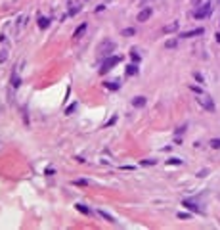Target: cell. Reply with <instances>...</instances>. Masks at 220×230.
<instances>
[{
    "instance_id": "obj_1",
    "label": "cell",
    "mask_w": 220,
    "mask_h": 230,
    "mask_svg": "<svg viewBox=\"0 0 220 230\" xmlns=\"http://www.w3.org/2000/svg\"><path fill=\"white\" fill-rule=\"evenodd\" d=\"M119 61H121V56H107L105 60H103L102 67H99V73H107L113 69V65H117Z\"/></svg>"
},
{
    "instance_id": "obj_2",
    "label": "cell",
    "mask_w": 220,
    "mask_h": 230,
    "mask_svg": "<svg viewBox=\"0 0 220 230\" xmlns=\"http://www.w3.org/2000/svg\"><path fill=\"white\" fill-rule=\"evenodd\" d=\"M197 104L201 107H205L207 111H214L216 109V106H214V102H212V98H209V96H205V94H197Z\"/></svg>"
},
{
    "instance_id": "obj_3",
    "label": "cell",
    "mask_w": 220,
    "mask_h": 230,
    "mask_svg": "<svg viewBox=\"0 0 220 230\" xmlns=\"http://www.w3.org/2000/svg\"><path fill=\"white\" fill-rule=\"evenodd\" d=\"M211 12H212V6H211V4H203V6L199 8L193 15H195V19H203V17H207V15H211Z\"/></svg>"
},
{
    "instance_id": "obj_4",
    "label": "cell",
    "mask_w": 220,
    "mask_h": 230,
    "mask_svg": "<svg viewBox=\"0 0 220 230\" xmlns=\"http://www.w3.org/2000/svg\"><path fill=\"white\" fill-rule=\"evenodd\" d=\"M203 33H205V29H203V27H197V29H191V31L182 33L180 36H182V39H193V36H199V35H203Z\"/></svg>"
},
{
    "instance_id": "obj_5",
    "label": "cell",
    "mask_w": 220,
    "mask_h": 230,
    "mask_svg": "<svg viewBox=\"0 0 220 230\" xmlns=\"http://www.w3.org/2000/svg\"><path fill=\"white\" fill-rule=\"evenodd\" d=\"M151 14H153V10H151V8H145V10H142V12L138 14V17H136V19L144 23V21H148V19L151 17Z\"/></svg>"
},
{
    "instance_id": "obj_6",
    "label": "cell",
    "mask_w": 220,
    "mask_h": 230,
    "mask_svg": "<svg viewBox=\"0 0 220 230\" xmlns=\"http://www.w3.org/2000/svg\"><path fill=\"white\" fill-rule=\"evenodd\" d=\"M182 205H184L186 209H190V211H193V213H201V209H199L195 203H191V201H188V200H184L182 201Z\"/></svg>"
},
{
    "instance_id": "obj_7",
    "label": "cell",
    "mask_w": 220,
    "mask_h": 230,
    "mask_svg": "<svg viewBox=\"0 0 220 230\" xmlns=\"http://www.w3.org/2000/svg\"><path fill=\"white\" fill-rule=\"evenodd\" d=\"M145 102H148V100H145V96H136L134 100H132L134 107H144V106H145Z\"/></svg>"
},
{
    "instance_id": "obj_8",
    "label": "cell",
    "mask_w": 220,
    "mask_h": 230,
    "mask_svg": "<svg viewBox=\"0 0 220 230\" xmlns=\"http://www.w3.org/2000/svg\"><path fill=\"white\" fill-rule=\"evenodd\" d=\"M75 207H77V211H81V213H82V215H88V217L92 215V209H90V207H86V205H82V203H77Z\"/></svg>"
},
{
    "instance_id": "obj_9",
    "label": "cell",
    "mask_w": 220,
    "mask_h": 230,
    "mask_svg": "<svg viewBox=\"0 0 220 230\" xmlns=\"http://www.w3.org/2000/svg\"><path fill=\"white\" fill-rule=\"evenodd\" d=\"M84 31H86V23H81V25L75 29V33H73V39H81V35L84 33Z\"/></svg>"
},
{
    "instance_id": "obj_10",
    "label": "cell",
    "mask_w": 220,
    "mask_h": 230,
    "mask_svg": "<svg viewBox=\"0 0 220 230\" xmlns=\"http://www.w3.org/2000/svg\"><path fill=\"white\" fill-rule=\"evenodd\" d=\"M103 86L109 88V90H117V88H121V82L119 81H107V82H103Z\"/></svg>"
},
{
    "instance_id": "obj_11",
    "label": "cell",
    "mask_w": 220,
    "mask_h": 230,
    "mask_svg": "<svg viewBox=\"0 0 220 230\" xmlns=\"http://www.w3.org/2000/svg\"><path fill=\"white\" fill-rule=\"evenodd\" d=\"M98 215H99V217H102V219H105V221H107V222H115V219H113L111 215H109V213H107V211H103V209H98Z\"/></svg>"
},
{
    "instance_id": "obj_12",
    "label": "cell",
    "mask_w": 220,
    "mask_h": 230,
    "mask_svg": "<svg viewBox=\"0 0 220 230\" xmlns=\"http://www.w3.org/2000/svg\"><path fill=\"white\" fill-rule=\"evenodd\" d=\"M99 50H102L105 56H109V50H113V42H111V40H105V44H102V48H99Z\"/></svg>"
},
{
    "instance_id": "obj_13",
    "label": "cell",
    "mask_w": 220,
    "mask_h": 230,
    "mask_svg": "<svg viewBox=\"0 0 220 230\" xmlns=\"http://www.w3.org/2000/svg\"><path fill=\"white\" fill-rule=\"evenodd\" d=\"M136 73H138V65H136V61H134V64H130V65L127 67V75L132 77V75H136Z\"/></svg>"
},
{
    "instance_id": "obj_14",
    "label": "cell",
    "mask_w": 220,
    "mask_h": 230,
    "mask_svg": "<svg viewBox=\"0 0 220 230\" xmlns=\"http://www.w3.org/2000/svg\"><path fill=\"white\" fill-rule=\"evenodd\" d=\"M48 25H50V19H48V17H42V15H40V17H38V27H40V29H46Z\"/></svg>"
},
{
    "instance_id": "obj_15",
    "label": "cell",
    "mask_w": 220,
    "mask_h": 230,
    "mask_svg": "<svg viewBox=\"0 0 220 230\" xmlns=\"http://www.w3.org/2000/svg\"><path fill=\"white\" fill-rule=\"evenodd\" d=\"M178 25H180V23H178V21H174V23H170V25H167V27L163 29V33H172V31H176V29H178Z\"/></svg>"
},
{
    "instance_id": "obj_16",
    "label": "cell",
    "mask_w": 220,
    "mask_h": 230,
    "mask_svg": "<svg viewBox=\"0 0 220 230\" xmlns=\"http://www.w3.org/2000/svg\"><path fill=\"white\" fill-rule=\"evenodd\" d=\"M121 35H123V36H134V35H136V29H134V27H127V29H123Z\"/></svg>"
},
{
    "instance_id": "obj_17",
    "label": "cell",
    "mask_w": 220,
    "mask_h": 230,
    "mask_svg": "<svg viewBox=\"0 0 220 230\" xmlns=\"http://www.w3.org/2000/svg\"><path fill=\"white\" fill-rule=\"evenodd\" d=\"M176 46H178L176 39H170V40H167V42H165V48H176Z\"/></svg>"
},
{
    "instance_id": "obj_18",
    "label": "cell",
    "mask_w": 220,
    "mask_h": 230,
    "mask_svg": "<svg viewBox=\"0 0 220 230\" xmlns=\"http://www.w3.org/2000/svg\"><path fill=\"white\" fill-rule=\"evenodd\" d=\"M184 161L182 159H178V157H170V159H167V165H182Z\"/></svg>"
},
{
    "instance_id": "obj_19",
    "label": "cell",
    "mask_w": 220,
    "mask_h": 230,
    "mask_svg": "<svg viewBox=\"0 0 220 230\" xmlns=\"http://www.w3.org/2000/svg\"><path fill=\"white\" fill-rule=\"evenodd\" d=\"M209 144H211V148H212V150H220V138H212Z\"/></svg>"
},
{
    "instance_id": "obj_20",
    "label": "cell",
    "mask_w": 220,
    "mask_h": 230,
    "mask_svg": "<svg viewBox=\"0 0 220 230\" xmlns=\"http://www.w3.org/2000/svg\"><path fill=\"white\" fill-rule=\"evenodd\" d=\"M12 82H14V88H17L19 85H21V79H19L17 75H14V77H12Z\"/></svg>"
},
{
    "instance_id": "obj_21",
    "label": "cell",
    "mask_w": 220,
    "mask_h": 230,
    "mask_svg": "<svg viewBox=\"0 0 220 230\" xmlns=\"http://www.w3.org/2000/svg\"><path fill=\"white\" fill-rule=\"evenodd\" d=\"M130 58H132V61H136V64L140 61V54H136V50H130Z\"/></svg>"
},
{
    "instance_id": "obj_22",
    "label": "cell",
    "mask_w": 220,
    "mask_h": 230,
    "mask_svg": "<svg viewBox=\"0 0 220 230\" xmlns=\"http://www.w3.org/2000/svg\"><path fill=\"white\" fill-rule=\"evenodd\" d=\"M6 58H8V52L6 50H0V64H2V61H6Z\"/></svg>"
},
{
    "instance_id": "obj_23",
    "label": "cell",
    "mask_w": 220,
    "mask_h": 230,
    "mask_svg": "<svg viewBox=\"0 0 220 230\" xmlns=\"http://www.w3.org/2000/svg\"><path fill=\"white\" fill-rule=\"evenodd\" d=\"M75 109H77V104H73V106H69V107L65 109V113H67V115H71L73 111H75Z\"/></svg>"
},
{
    "instance_id": "obj_24",
    "label": "cell",
    "mask_w": 220,
    "mask_h": 230,
    "mask_svg": "<svg viewBox=\"0 0 220 230\" xmlns=\"http://www.w3.org/2000/svg\"><path fill=\"white\" fill-rule=\"evenodd\" d=\"M73 184H77V186H88V180H75V182H73Z\"/></svg>"
},
{
    "instance_id": "obj_25",
    "label": "cell",
    "mask_w": 220,
    "mask_h": 230,
    "mask_svg": "<svg viewBox=\"0 0 220 230\" xmlns=\"http://www.w3.org/2000/svg\"><path fill=\"white\" fill-rule=\"evenodd\" d=\"M115 121H117V115H113V117L109 119V121L105 123V127H111V125H115Z\"/></svg>"
},
{
    "instance_id": "obj_26",
    "label": "cell",
    "mask_w": 220,
    "mask_h": 230,
    "mask_svg": "<svg viewBox=\"0 0 220 230\" xmlns=\"http://www.w3.org/2000/svg\"><path fill=\"white\" fill-rule=\"evenodd\" d=\"M142 165H155V159H144Z\"/></svg>"
},
{
    "instance_id": "obj_27",
    "label": "cell",
    "mask_w": 220,
    "mask_h": 230,
    "mask_svg": "<svg viewBox=\"0 0 220 230\" xmlns=\"http://www.w3.org/2000/svg\"><path fill=\"white\" fill-rule=\"evenodd\" d=\"M182 132H186V125H184V127H178V129H176V134H178V136H180Z\"/></svg>"
},
{
    "instance_id": "obj_28",
    "label": "cell",
    "mask_w": 220,
    "mask_h": 230,
    "mask_svg": "<svg viewBox=\"0 0 220 230\" xmlns=\"http://www.w3.org/2000/svg\"><path fill=\"white\" fill-rule=\"evenodd\" d=\"M190 88H191V90H193V92H197V94H203V92H201V88H199V86H195V85H191Z\"/></svg>"
},
{
    "instance_id": "obj_29",
    "label": "cell",
    "mask_w": 220,
    "mask_h": 230,
    "mask_svg": "<svg viewBox=\"0 0 220 230\" xmlns=\"http://www.w3.org/2000/svg\"><path fill=\"white\" fill-rule=\"evenodd\" d=\"M178 219H190V213H178Z\"/></svg>"
},
{
    "instance_id": "obj_30",
    "label": "cell",
    "mask_w": 220,
    "mask_h": 230,
    "mask_svg": "<svg viewBox=\"0 0 220 230\" xmlns=\"http://www.w3.org/2000/svg\"><path fill=\"white\" fill-rule=\"evenodd\" d=\"M195 79H197L199 82H203V75H201V73H195Z\"/></svg>"
},
{
    "instance_id": "obj_31",
    "label": "cell",
    "mask_w": 220,
    "mask_h": 230,
    "mask_svg": "<svg viewBox=\"0 0 220 230\" xmlns=\"http://www.w3.org/2000/svg\"><path fill=\"white\" fill-rule=\"evenodd\" d=\"M46 175L52 176V175H54V169H52V167H48V169H46Z\"/></svg>"
},
{
    "instance_id": "obj_32",
    "label": "cell",
    "mask_w": 220,
    "mask_h": 230,
    "mask_svg": "<svg viewBox=\"0 0 220 230\" xmlns=\"http://www.w3.org/2000/svg\"><path fill=\"white\" fill-rule=\"evenodd\" d=\"M197 176H207V171H205V169H203V171H199V172H197Z\"/></svg>"
},
{
    "instance_id": "obj_33",
    "label": "cell",
    "mask_w": 220,
    "mask_h": 230,
    "mask_svg": "<svg viewBox=\"0 0 220 230\" xmlns=\"http://www.w3.org/2000/svg\"><path fill=\"white\" fill-rule=\"evenodd\" d=\"M214 36H216V42L220 44V33H218V35H214Z\"/></svg>"
}]
</instances>
